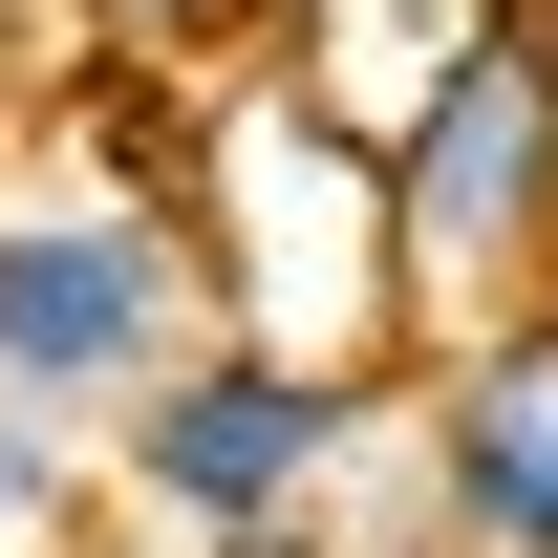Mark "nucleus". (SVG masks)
<instances>
[{"mask_svg":"<svg viewBox=\"0 0 558 558\" xmlns=\"http://www.w3.org/2000/svg\"><path fill=\"white\" fill-rule=\"evenodd\" d=\"M0 65H86V44H65V0H0Z\"/></svg>","mask_w":558,"mask_h":558,"instance_id":"nucleus-8","label":"nucleus"},{"mask_svg":"<svg viewBox=\"0 0 558 558\" xmlns=\"http://www.w3.org/2000/svg\"><path fill=\"white\" fill-rule=\"evenodd\" d=\"M279 22L301 0H65V44L108 86H236V65H279Z\"/></svg>","mask_w":558,"mask_h":558,"instance_id":"nucleus-6","label":"nucleus"},{"mask_svg":"<svg viewBox=\"0 0 558 558\" xmlns=\"http://www.w3.org/2000/svg\"><path fill=\"white\" fill-rule=\"evenodd\" d=\"M409 473L451 558H558V301L409 365Z\"/></svg>","mask_w":558,"mask_h":558,"instance_id":"nucleus-5","label":"nucleus"},{"mask_svg":"<svg viewBox=\"0 0 558 558\" xmlns=\"http://www.w3.org/2000/svg\"><path fill=\"white\" fill-rule=\"evenodd\" d=\"M172 194H194V258H215V323H236V344L409 365V323H387V150H365L344 108H301L279 65L194 86V108H172Z\"/></svg>","mask_w":558,"mask_h":558,"instance_id":"nucleus-2","label":"nucleus"},{"mask_svg":"<svg viewBox=\"0 0 558 558\" xmlns=\"http://www.w3.org/2000/svg\"><path fill=\"white\" fill-rule=\"evenodd\" d=\"M537 301H558V0H494L429 65V108L387 130V323L429 365Z\"/></svg>","mask_w":558,"mask_h":558,"instance_id":"nucleus-3","label":"nucleus"},{"mask_svg":"<svg viewBox=\"0 0 558 558\" xmlns=\"http://www.w3.org/2000/svg\"><path fill=\"white\" fill-rule=\"evenodd\" d=\"M387 429H409V387H387V365H301V344H236V323H215V344L172 365L86 473L130 494L172 558H215V537H258V515H323Z\"/></svg>","mask_w":558,"mask_h":558,"instance_id":"nucleus-4","label":"nucleus"},{"mask_svg":"<svg viewBox=\"0 0 558 558\" xmlns=\"http://www.w3.org/2000/svg\"><path fill=\"white\" fill-rule=\"evenodd\" d=\"M172 108H194V86H108L86 130H44L22 172H0V409L65 429V451H108V429L215 344V258H194V194H172Z\"/></svg>","mask_w":558,"mask_h":558,"instance_id":"nucleus-1","label":"nucleus"},{"mask_svg":"<svg viewBox=\"0 0 558 558\" xmlns=\"http://www.w3.org/2000/svg\"><path fill=\"white\" fill-rule=\"evenodd\" d=\"M65 515H86V451L0 409V558H65Z\"/></svg>","mask_w":558,"mask_h":558,"instance_id":"nucleus-7","label":"nucleus"}]
</instances>
